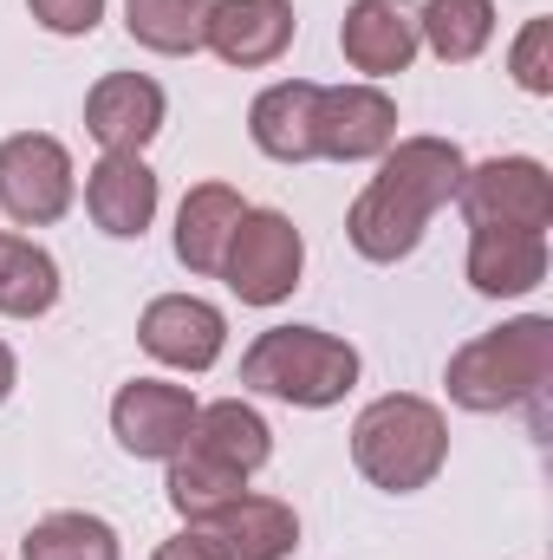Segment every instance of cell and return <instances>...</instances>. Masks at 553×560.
Wrapping results in <instances>:
<instances>
[{"label":"cell","mask_w":553,"mask_h":560,"mask_svg":"<svg viewBox=\"0 0 553 560\" xmlns=\"http://www.w3.org/2000/svg\"><path fill=\"white\" fill-rule=\"evenodd\" d=\"M138 346L169 372H209L228 352V313L202 293H156L138 313Z\"/></svg>","instance_id":"cell-8"},{"label":"cell","mask_w":553,"mask_h":560,"mask_svg":"<svg viewBox=\"0 0 553 560\" xmlns=\"http://www.w3.org/2000/svg\"><path fill=\"white\" fill-rule=\"evenodd\" d=\"M163 469H169V476H163V495H169V509L183 515V528H196V522L222 515L235 495H248V476H242V469H228V463H215V456H202V450H189V443H183Z\"/></svg>","instance_id":"cell-21"},{"label":"cell","mask_w":553,"mask_h":560,"mask_svg":"<svg viewBox=\"0 0 553 560\" xmlns=\"http://www.w3.org/2000/svg\"><path fill=\"white\" fill-rule=\"evenodd\" d=\"M299 20H293V0H209V52L222 66H242V72H261L286 59Z\"/></svg>","instance_id":"cell-13"},{"label":"cell","mask_w":553,"mask_h":560,"mask_svg":"<svg viewBox=\"0 0 553 560\" xmlns=\"http://www.w3.org/2000/svg\"><path fill=\"white\" fill-rule=\"evenodd\" d=\"M125 33L143 52L189 59L209 39V0H125Z\"/></svg>","instance_id":"cell-24"},{"label":"cell","mask_w":553,"mask_h":560,"mask_svg":"<svg viewBox=\"0 0 553 560\" xmlns=\"http://www.w3.org/2000/svg\"><path fill=\"white\" fill-rule=\"evenodd\" d=\"M150 560H222V555L202 541V528H183V535H169V541H163Z\"/></svg>","instance_id":"cell-27"},{"label":"cell","mask_w":553,"mask_h":560,"mask_svg":"<svg viewBox=\"0 0 553 560\" xmlns=\"http://www.w3.org/2000/svg\"><path fill=\"white\" fill-rule=\"evenodd\" d=\"M508 72L528 98H553V20H528L508 46Z\"/></svg>","instance_id":"cell-25"},{"label":"cell","mask_w":553,"mask_h":560,"mask_svg":"<svg viewBox=\"0 0 553 560\" xmlns=\"http://www.w3.org/2000/svg\"><path fill=\"white\" fill-rule=\"evenodd\" d=\"M20 560H125V541L92 509H52V515H39L26 528Z\"/></svg>","instance_id":"cell-23"},{"label":"cell","mask_w":553,"mask_h":560,"mask_svg":"<svg viewBox=\"0 0 553 560\" xmlns=\"http://www.w3.org/2000/svg\"><path fill=\"white\" fill-rule=\"evenodd\" d=\"M456 209L469 229H528L548 235L553 229V176L541 156H489L462 170Z\"/></svg>","instance_id":"cell-7"},{"label":"cell","mask_w":553,"mask_h":560,"mask_svg":"<svg viewBox=\"0 0 553 560\" xmlns=\"http://www.w3.org/2000/svg\"><path fill=\"white\" fill-rule=\"evenodd\" d=\"M79 202L72 150L52 131H13L0 138V215L13 229H52Z\"/></svg>","instance_id":"cell-5"},{"label":"cell","mask_w":553,"mask_h":560,"mask_svg":"<svg viewBox=\"0 0 553 560\" xmlns=\"http://www.w3.org/2000/svg\"><path fill=\"white\" fill-rule=\"evenodd\" d=\"M156 202H163V183L138 150H105L85 170V215L111 242H143V229L156 222Z\"/></svg>","instance_id":"cell-12"},{"label":"cell","mask_w":553,"mask_h":560,"mask_svg":"<svg viewBox=\"0 0 553 560\" xmlns=\"http://www.w3.org/2000/svg\"><path fill=\"white\" fill-rule=\"evenodd\" d=\"M313 143L332 163H378L398 143V98L372 79L352 85H319V118H313Z\"/></svg>","instance_id":"cell-9"},{"label":"cell","mask_w":553,"mask_h":560,"mask_svg":"<svg viewBox=\"0 0 553 560\" xmlns=\"http://www.w3.org/2000/svg\"><path fill=\"white\" fill-rule=\"evenodd\" d=\"M242 215H248L242 189H228V183H196V189L176 202V261L202 280L222 275V255H228Z\"/></svg>","instance_id":"cell-17"},{"label":"cell","mask_w":553,"mask_h":560,"mask_svg":"<svg viewBox=\"0 0 553 560\" xmlns=\"http://www.w3.org/2000/svg\"><path fill=\"white\" fill-rule=\"evenodd\" d=\"M469 287L482 300H521L548 280V235L528 229H469Z\"/></svg>","instance_id":"cell-16"},{"label":"cell","mask_w":553,"mask_h":560,"mask_svg":"<svg viewBox=\"0 0 553 560\" xmlns=\"http://www.w3.org/2000/svg\"><path fill=\"white\" fill-rule=\"evenodd\" d=\"M449 463V418L443 405L416 392H385L352 418V469L385 489V495H416L443 476Z\"/></svg>","instance_id":"cell-3"},{"label":"cell","mask_w":553,"mask_h":560,"mask_svg":"<svg viewBox=\"0 0 553 560\" xmlns=\"http://www.w3.org/2000/svg\"><path fill=\"white\" fill-rule=\"evenodd\" d=\"M462 170H469V156L449 138H398L378 156V176L345 209V242L372 268H398L404 255H416L430 222L456 202Z\"/></svg>","instance_id":"cell-1"},{"label":"cell","mask_w":553,"mask_h":560,"mask_svg":"<svg viewBox=\"0 0 553 560\" xmlns=\"http://www.w3.org/2000/svg\"><path fill=\"white\" fill-rule=\"evenodd\" d=\"M66 280L33 235H0V319H46Z\"/></svg>","instance_id":"cell-20"},{"label":"cell","mask_w":553,"mask_h":560,"mask_svg":"<svg viewBox=\"0 0 553 560\" xmlns=\"http://www.w3.org/2000/svg\"><path fill=\"white\" fill-rule=\"evenodd\" d=\"M339 52L372 85L411 72V59L423 52V39H416V0H352L345 20H339Z\"/></svg>","instance_id":"cell-11"},{"label":"cell","mask_w":553,"mask_h":560,"mask_svg":"<svg viewBox=\"0 0 553 560\" xmlns=\"http://www.w3.org/2000/svg\"><path fill=\"white\" fill-rule=\"evenodd\" d=\"M553 385V319L548 313H521L502 319L475 339H462L443 365V392L456 411L495 418V411H521L541 405Z\"/></svg>","instance_id":"cell-2"},{"label":"cell","mask_w":553,"mask_h":560,"mask_svg":"<svg viewBox=\"0 0 553 560\" xmlns=\"http://www.w3.org/2000/svg\"><path fill=\"white\" fill-rule=\"evenodd\" d=\"M416 39L443 66H469L495 46V0H416Z\"/></svg>","instance_id":"cell-22"},{"label":"cell","mask_w":553,"mask_h":560,"mask_svg":"<svg viewBox=\"0 0 553 560\" xmlns=\"http://www.w3.org/2000/svg\"><path fill=\"white\" fill-rule=\"evenodd\" d=\"M169 118V98L150 72H105L92 92H85V131L98 138V150H138L163 131Z\"/></svg>","instance_id":"cell-14"},{"label":"cell","mask_w":553,"mask_h":560,"mask_svg":"<svg viewBox=\"0 0 553 560\" xmlns=\"http://www.w3.org/2000/svg\"><path fill=\"white\" fill-rule=\"evenodd\" d=\"M13 385H20V359H13V346L0 339V405L13 398Z\"/></svg>","instance_id":"cell-28"},{"label":"cell","mask_w":553,"mask_h":560,"mask_svg":"<svg viewBox=\"0 0 553 560\" xmlns=\"http://www.w3.org/2000/svg\"><path fill=\"white\" fill-rule=\"evenodd\" d=\"M299 275H306V235L293 229V215L248 202V215H242V229H235V242L222 255L228 293L242 306H280V300H293Z\"/></svg>","instance_id":"cell-6"},{"label":"cell","mask_w":553,"mask_h":560,"mask_svg":"<svg viewBox=\"0 0 553 560\" xmlns=\"http://www.w3.org/2000/svg\"><path fill=\"white\" fill-rule=\"evenodd\" d=\"M202 528V541L215 548L222 560H286L299 548V515H293V502H280V495H235L222 515H209V522H196Z\"/></svg>","instance_id":"cell-15"},{"label":"cell","mask_w":553,"mask_h":560,"mask_svg":"<svg viewBox=\"0 0 553 560\" xmlns=\"http://www.w3.org/2000/svg\"><path fill=\"white\" fill-rule=\"evenodd\" d=\"M26 13L52 33V39H92L105 20V0H26Z\"/></svg>","instance_id":"cell-26"},{"label":"cell","mask_w":553,"mask_h":560,"mask_svg":"<svg viewBox=\"0 0 553 560\" xmlns=\"http://www.w3.org/2000/svg\"><path fill=\"white\" fill-rule=\"evenodd\" d=\"M202 411V398L189 385H169V378H131L118 385L111 398V436L125 456L138 463H169L183 443H189V423Z\"/></svg>","instance_id":"cell-10"},{"label":"cell","mask_w":553,"mask_h":560,"mask_svg":"<svg viewBox=\"0 0 553 560\" xmlns=\"http://www.w3.org/2000/svg\"><path fill=\"white\" fill-rule=\"evenodd\" d=\"M189 450H202V456H215V463H228V469H242L255 482L268 469V456H274V430L248 398H215L189 423Z\"/></svg>","instance_id":"cell-19"},{"label":"cell","mask_w":553,"mask_h":560,"mask_svg":"<svg viewBox=\"0 0 553 560\" xmlns=\"http://www.w3.org/2000/svg\"><path fill=\"white\" fill-rule=\"evenodd\" d=\"M313 118H319V85L313 79H274L255 105H248V138L274 163H313Z\"/></svg>","instance_id":"cell-18"},{"label":"cell","mask_w":553,"mask_h":560,"mask_svg":"<svg viewBox=\"0 0 553 560\" xmlns=\"http://www.w3.org/2000/svg\"><path fill=\"white\" fill-rule=\"evenodd\" d=\"M358 385V346L326 326H268L242 352V392L293 411H332Z\"/></svg>","instance_id":"cell-4"}]
</instances>
